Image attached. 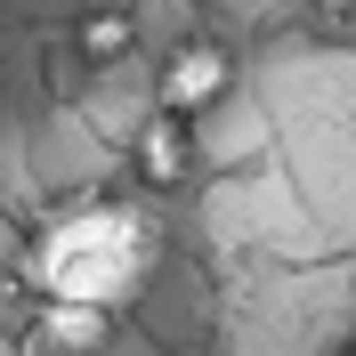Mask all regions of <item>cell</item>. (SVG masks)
Instances as JSON below:
<instances>
[{
    "instance_id": "6da1fadb",
    "label": "cell",
    "mask_w": 356,
    "mask_h": 356,
    "mask_svg": "<svg viewBox=\"0 0 356 356\" xmlns=\"http://www.w3.org/2000/svg\"><path fill=\"white\" fill-rule=\"evenodd\" d=\"M162 259V227L138 195H81L49 211L24 243V291L33 300H81L122 316Z\"/></svg>"
},
{
    "instance_id": "7a4b0ae2",
    "label": "cell",
    "mask_w": 356,
    "mask_h": 356,
    "mask_svg": "<svg viewBox=\"0 0 356 356\" xmlns=\"http://www.w3.org/2000/svg\"><path fill=\"white\" fill-rule=\"evenodd\" d=\"M227 89H235V57H227V41H178L170 57H162V113H186V122H195V113H211L227 97Z\"/></svg>"
},
{
    "instance_id": "3957f363",
    "label": "cell",
    "mask_w": 356,
    "mask_h": 356,
    "mask_svg": "<svg viewBox=\"0 0 356 356\" xmlns=\"http://www.w3.org/2000/svg\"><path fill=\"white\" fill-rule=\"evenodd\" d=\"M130 178H138V195H178L195 178V122L154 106L130 138Z\"/></svg>"
},
{
    "instance_id": "277c9868",
    "label": "cell",
    "mask_w": 356,
    "mask_h": 356,
    "mask_svg": "<svg viewBox=\"0 0 356 356\" xmlns=\"http://www.w3.org/2000/svg\"><path fill=\"white\" fill-rule=\"evenodd\" d=\"M113 332V316L106 308H81V300H33V340L57 356H97Z\"/></svg>"
},
{
    "instance_id": "5b68a950",
    "label": "cell",
    "mask_w": 356,
    "mask_h": 356,
    "mask_svg": "<svg viewBox=\"0 0 356 356\" xmlns=\"http://www.w3.org/2000/svg\"><path fill=\"white\" fill-rule=\"evenodd\" d=\"M73 49H81V65H130L138 57V17L130 8H81L73 17Z\"/></svg>"
},
{
    "instance_id": "8992f818",
    "label": "cell",
    "mask_w": 356,
    "mask_h": 356,
    "mask_svg": "<svg viewBox=\"0 0 356 356\" xmlns=\"http://www.w3.org/2000/svg\"><path fill=\"white\" fill-rule=\"evenodd\" d=\"M316 17H332V24H356V0H316Z\"/></svg>"
},
{
    "instance_id": "52a82bcc",
    "label": "cell",
    "mask_w": 356,
    "mask_h": 356,
    "mask_svg": "<svg viewBox=\"0 0 356 356\" xmlns=\"http://www.w3.org/2000/svg\"><path fill=\"white\" fill-rule=\"evenodd\" d=\"M0 356H17V340H8V332H0Z\"/></svg>"
},
{
    "instance_id": "ba28073f",
    "label": "cell",
    "mask_w": 356,
    "mask_h": 356,
    "mask_svg": "<svg viewBox=\"0 0 356 356\" xmlns=\"http://www.w3.org/2000/svg\"><path fill=\"white\" fill-rule=\"evenodd\" d=\"M324 356H356V348H324Z\"/></svg>"
}]
</instances>
